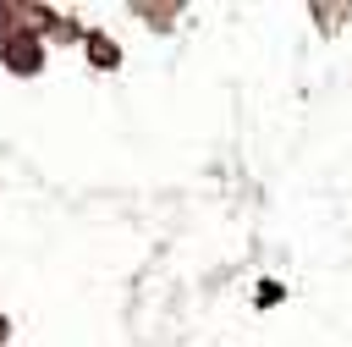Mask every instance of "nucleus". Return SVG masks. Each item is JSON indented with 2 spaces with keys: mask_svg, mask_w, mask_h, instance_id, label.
Masks as SVG:
<instances>
[{
  "mask_svg": "<svg viewBox=\"0 0 352 347\" xmlns=\"http://www.w3.org/2000/svg\"><path fill=\"white\" fill-rule=\"evenodd\" d=\"M6 55H11V66H16V72H33L38 44H33V39H11V50H6Z\"/></svg>",
  "mask_w": 352,
  "mask_h": 347,
  "instance_id": "obj_1",
  "label": "nucleus"
}]
</instances>
